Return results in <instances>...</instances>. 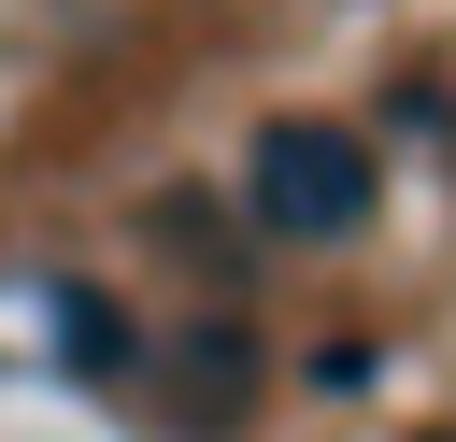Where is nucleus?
<instances>
[{"mask_svg":"<svg viewBox=\"0 0 456 442\" xmlns=\"http://www.w3.org/2000/svg\"><path fill=\"white\" fill-rule=\"evenodd\" d=\"M242 200H256V228H285V242H356L370 228V157H356V128H271L256 143V171H242Z\"/></svg>","mask_w":456,"mask_h":442,"instance_id":"nucleus-1","label":"nucleus"},{"mask_svg":"<svg viewBox=\"0 0 456 442\" xmlns=\"http://www.w3.org/2000/svg\"><path fill=\"white\" fill-rule=\"evenodd\" d=\"M442 442H456V428H442Z\"/></svg>","mask_w":456,"mask_h":442,"instance_id":"nucleus-2","label":"nucleus"}]
</instances>
